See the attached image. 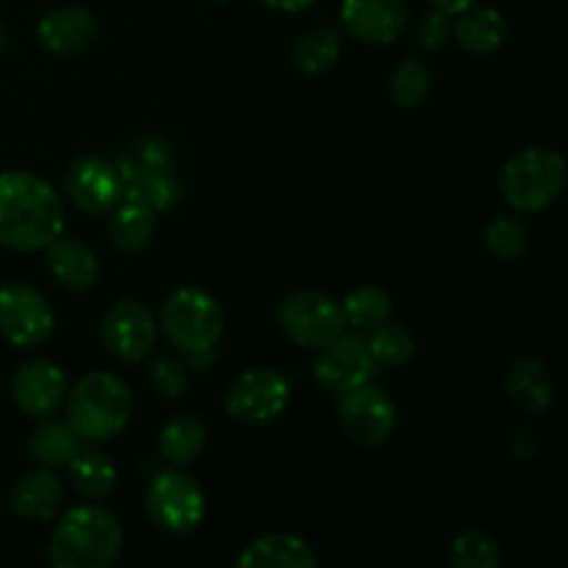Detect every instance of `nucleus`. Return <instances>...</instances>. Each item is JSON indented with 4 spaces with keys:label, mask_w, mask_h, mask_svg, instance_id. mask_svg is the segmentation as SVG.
Here are the masks:
<instances>
[{
    "label": "nucleus",
    "mask_w": 568,
    "mask_h": 568,
    "mask_svg": "<svg viewBox=\"0 0 568 568\" xmlns=\"http://www.w3.org/2000/svg\"><path fill=\"white\" fill-rule=\"evenodd\" d=\"M64 233V209L50 183L31 172L0 175V244L20 253L44 250Z\"/></svg>",
    "instance_id": "obj_1"
},
{
    "label": "nucleus",
    "mask_w": 568,
    "mask_h": 568,
    "mask_svg": "<svg viewBox=\"0 0 568 568\" xmlns=\"http://www.w3.org/2000/svg\"><path fill=\"white\" fill-rule=\"evenodd\" d=\"M120 552V521L98 505L67 510L48 544V558L55 568H109Z\"/></svg>",
    "instance_id": "obj_2"
},
{
    "label": "nucleus",
    "mask_w": 568,
    "mask_h": 568,
    "mask_svg": "<svg viewBox=\"0 0 568 568\" xmlns=\"http://www.w3.org/2000/svg\"><path fill=\"white\" fill-rule=\"evenodd\" d=\"M131 388L109 372L81 377L70 397V425L87 442H109L125 430L131 419Z\"/></svg>",
    "instance_id": "obj_3"
},
{
    "label": "nucleus",
    "mask_w": 568,
    "mask_h": 568,
    "mask_svg": "<svg viewBox=\"0 0 568 568\" xmlns=\"http://www.w3.org/2000/svg\"><path fill=\"white\" fill-rule=\"evenodd\" d=\"M116 172L122 189L120 200L144 205L153 214L175 209L181 200V183L172 175V150L161 139H144L128 150L116 161Z\"/></svg>",
    "instance_id": "obj_4"
},
{
    "label": "nucleus",
    "mask_w": 568,
    "mask_h": 568,
    "mask_svg": "<svg viewBox=\"0 0 568 568\" xmlns=\"http://www.w3.org/2000/svg\"><path fill=\"white\" fill-rule=\"evenodd\" d=\"M503 194L516 211H544L566 186V159L558 150L527 148L503 166Z\"/></svg>",
    "instance_id": "obj_5"
},
{
    "label": "nucleus",
    "mask_w": 568,
    "mask_h": 568,
    "mask_svg": "<svg viewBox=\"0 0 568 568\" xmlns=\"http://www.w3.org/2000/svg\"><path fill=\"white\" fill-rule=\"evenodd\" d=\"M161 325H164L166 338L181 353L200 355L216 347L222 331H225V314L209 292L186 286L166 297Z\"/></svg>",
    "instance_id": "obj_6"
},
{
    "label": "nucleus",
    "mask_w": 568,
    "mask_h": 568,
    "mask_svg": "<svg viewBox=\"0 0 568 568\" xmlns=\"http://www.w3.org/2000/svg\"><path fill=\"white\" fill-rule=\"evenodd\" d=\"M283 333L292 338L300 347L322 349L331 344L333 338L344 333V311L338 300L331 294L314 292V288H303V292L288 294L277 311Z\"/></svg>",
    "instance_id": "obj_7"
},
{
    "label": "nucleus",
    "mask_w": 568,
    "mask_h": 568,
    "mask_svg": "<svg viewBox=\"0 0 568 568\" xmlns=\"http://www.w3.org/2000/svg\"><path fill=\"white\" fill-rule=\"evenodd\" d=\"M148 516L172 536H189L205 519V494L183 471H164L148 488Z\"/></svg>",
    "instance_id": "obj_8"
},
{
    "label": "nucleus",
    "mask_w": 568,
    "mask_h": 568,
    "mask_svg": "<svg viewBox=\"0 0 568 568\" xmlns=\"http://www.w3.org/2000/svg\"><path fill=\"white\" fill-rule=\"evenodd\" d=\"M338 422L349 442L361 447H377L397 427V405L383 388L361 383L338 399Z\"/></svg>",
    "instance_id": "obj_9"
},
{
    "label": "nucleus",
    "mask_w": 568,
    "mask_h": 568,
    "mask_svg": "<svg viewBox=\"0 0 568 568\" xmlns=\"http://www.w3.org/2000/svg\"><path fill=\"white\" fill-rule=\"evenodd\" d=\"M292 388L288 381L275 369H247L231 383L225 408L233 419L244 425H266L286 410Z\"/></svg>",
    "instance_id": "obj_10"
},
{
    "label": "nucleus",
    "mask_w": 568,
    "mask_h": 568,
    "mask_svg": "<svg viewBox=\"0 0 568 568\" xmlns=\"http://www.w3.org/2000/svg\"><path fill=\"white\" fill-rule=\"evenodd\" d=\"M53 308L37 288L20 283L0 288V336L11 347H37L53 333Z\"/></svg>",
    "instance_id": "obj_11"
},
{
    "label": "nucleus",
    "mask_w": 568,
    "mask_h": 568,
    "mask_svg": "<svg viewBox=\"0 0 568 568\" xmlns=\"http://www.w3.org/2000/svg\"><path fill=\"white\" fill-rule=\"evenodd\" d=\"M375 361H372L369 347L361 336H336L331 344L322 347L320 361L314 366V375L320 386L331 392H349V388L369 383L375 375Z\"/></svg>",
    "instance_id": "obj_12"
},
{
    "label": "nucleus",
    "mask_w": 568,
    "mask_h": 568,
    "mask_svg": "<svg viewBox=\"0 0 568 568\" xmlns=\"http://www.w3.org/2000/svg\"><path fill=\"white\" fill-rule=\"evenodd\" d=\"M103 342L114 358L136 364L155 347V322L136 300H120L103 322Z\"/></svg>",
    "instance_id": "obj_13"
},
{
    "label": "nucleus",
    "mask_w": 568,
    "mask_h": 568,
    "mask_svg": "<svg viewBox=\"0 0 568 568\" xmlns=\"http://www.w3.org/2000/svg\"><path fill=\"white\" fill-rule=\"evenodd\" d=\"M342 26L366 44H392L408 28L403 0H342Z\"/></svg>",
    "instance_id": "obj_14"
},
{
    "label": "nucleus",
    "mask_w": 568,
    "mask_h": 568,
    "mask_svg": "<svg viewBox=\"0 0 568 568\" xmlns=\"http://www.w3.org/2000/svg\"><path fill=\"white\" fill-rule=\"evenodd\" d=\"M67 192L83 214H103L122 197L120 172L103 159H78L67 172Z\"/></svg>",
    "instance_id": "obj_15"
},
{
    "label": "nucleus",
    "mask_w": 568,
    "mask_h": 568,
    "mask_svg": "<svg viewBox=\"0 0 568 568\" xmlns=\"http://www.w3.org/2000/svg\"><path fill=\"white\" fill-rule=\"evenodd\" d=\"M67 392V377L53 361H28L11 381V399L28 416H48L59 408Z\"/></svg>",
    "instance_id": "obj_16"
},
{
    "label": "nucleus",
    "mask_w": 568,
    "mask_h": 568,
    "mask_svg": "<svg viewBox=\"0 0 568 568\" xmlns=\"http://www.w3.org/2000/svg\"><path fill=\"white\" fill-rule=\"evenodd\" d=\"M39 42L53 55L83 53L98 37V20L83 6H64L42 17L37 28Z\"/></svg>",
    "instance_id": "obj_17"
},
{
    "label": "nucleus",
    "mask_w": 568,
    "mask_h": 568,
    "mask_svg": "<svg viewBox=\"0 0 568 568\" xmlns=\"http://www.w3.org/2000/svg\"><path fill=\"white\" fill-rule=\"evenodd\" d=\"M505 392L525 414H544L555 399V381L538 358H516L505 375Z\"/></svg>",
    "instance_id": "obj_18"
},
{
    "label": "nucleus",
    "mask_w": 568,
    "mask_h": 568,
    "mask_svg": "<svg viewBox=\"0 0 568 568\" xmlns=\"http://www.w3.org/2000/svg\"><path fill=\"white\" fill-rule=\"evenodd\" d=\"M236 564L242 568H314L316 555L303 538L292 532H272L250 544Z\"/></svg>",
    "instance_id": "obj_19"
},
{
    "label": "nucleus",
    "mask_w": 568,
    "mask_h": 568,
    "mask_svg": "<svg viewBox=\"0 0 568 568\" xmlns=\"http://www.w3.org/2000/svg\"><path fill=\"white\" fill-rule=\"evenodd\" d=\"M48 270L61 286L72 292H89L98 283L100 266L92 250L75 239H55L48 247Z\"/></svg>",
    "instance_id": "obj_20"
},
{
    "label": "nucleus",
    "mask_w": 568,
    "mask_h": 568,
    "mask_svg": "<svg viewBox=\"0 0 568 568\" xmlns=\"http://www.w3.org/2000/svg\"><path fill=\"white\" fill-rule=\"evenodd\" d=\"M61 505V486L48 469H37L20 477L11 488V508L17 516L31 521L53 519Z\"/></svg>",
    "instance_id": "obj_21"
},
{
    "label": "nucleus",
    "mask_w": 568,
    "mask_h": 568,
    "mask_svg": "<svg viewBox=\"0 0 568 568\" xmlns=\"http://www.w3.org/2000/svg\"><path fill=\"white\" fill-rule=\"evenodd\" d=\"M458 42L475 55H491L508 39V22L499 14L497 9H483V6H471L460 14L458 28Z\"/></svg>",
    "instance_id": "obj_22"
},
{
    "label": "nucleus",
    "mask_w": 568,
    "mask_h": 568,
    "mask_svg": "<svg viewBox=\"0 0 568 568\" xmlns=\"http://www.w3.org/2000/svg\"><path fill=\"white\" fill-rule=\"evenodd\" d=\"M81 442L70 422H44L28 438V449L42 466H67L78 453Z\"/></svg>",
    "instance_id": "obj_23"
},
{
    "label": "nucleus",
    "mask_w": 568,
    "mask_h": 568,
    "mask_svg": "<svg viewBox=\"0 0 568 568\" xmlns=\"http://www.w3.org/2000/svg\"><path fill=\"white\" fill-rule=\"evenodd\" d=\"M155 231V214L150 209L139 203H128L122 200V205H116L114 214L109 222V236L114 242L116 250L122 253H139L150 244Z\"/></svg>",
    "instance_id": "obj_24"
},
{
    "label": "nucleus",
    "mask_w": 568,
    "mask_h": 568,
    "mask_svg": "<svg viewBox=\"0 0 568 568\" xmlns=\"http://www.w3.org/2000/svg\"><path fill=\"white\" fill-rule=\"evenodd\" d=\"M205 442H209V430H205L197 416H178V419L166 422L164 430H161V458L170 460V464L186 466L203 453Z\"/></svg>",
    "instance_id": "obj_25"
},
{
    "label": "nucleus",
    "mask_w": 568,
    "mask_h": 568,
    "mask_svg": "<svg viewBox=\"0 0 568 568\" xmlns=\"http://www.w3.org/2000/svg\"><path fill=\"white\" fill-rule=\"evenodd\" d=\"M342 55V37L333 28H311L294 44V67L305 75H322Z\"/></svg>",
    "instance_id": "obj_26"
},
{
    "label": "nucleus",
    "mask_w": 568,
    "mask_h": 568,
    "mask_svg": "<svg viewBox=\"0 0 568 568\" xmlns=\"http://www.w3.org/2000/svg\"><path fill=\"white\" fill-rule=\"evenodd\" d=\"M70 480L78 494L89 499H103L116 486V466L103 453H78L70 460Z\"/></svg>",
    "instance_id": "obj_27"
},
{
    "label": "nucleus",
    "mask_w": 568,
    "mask_h": 568,
    "mask_svg": "<svg viewBox=\"0 0 568 568\" xmlns=\"http://www.w3.org/2000/svg\"><path fill=\"white\" fill-rule=\"evenodd\" d=\"M344 311V322L358 331H375L377 325L392 320V294L383 292L377 286H364L355 288L353 294H347V300L342 303Z\"/></svg>",
    "instance_id": "obj_28"
},
{
    "label": "nucleus",
    "mask_w": 568,
    "mask_h": 568,
    "mask_svg": "<svg viewBox=\"0 0 568 568\" xmlns=\"http://www.w3.org/2000/svg\"><path fill=\"white\" fill-rule=\"evenodd\" d=\"M449 564L455 568H497L503 564V549L488 532H460L449 547Z\"/></svg>",
    "instance_id": "obj_29"
},
{
    "label": "nucleus",
    "mask_w": 568,
    "mask_h": 568,
    "mask_svg": "<svg viewBox=\"0 0 568 568\" xmlns=\"http://www.w3.org/2000/svg\"><path fill=\"white\" fill-rule=\"evenodd\" d=\"M366 347H369V355L375 364L403 366L414 358L416 342L410 336V331H405L403 325H388V322H383V325H377L372 331V338L366 342Z\"/></svg>",
    "instance_id": "obj_30"
},
{
    "label": "nucleus",
    "mask_w": 568,
    "mask_h": 568,
    "mask_svg": "<svg viewBox=\"0 0 568 568\" xmlns=\"http://www.w3.org/2000/svg\"><path fill=\"white\" fill-rule=\"evenodd\" d=\"M486 247L488 253L499 261L525 258L527 247H530V236H527L525 222L516 220V216H497V220L486 227Z\"/></svg>",
    "instance_id": "obj_31"
},
{
    "label": "nucleus",
    "mask_w": 568,
    "mask_h": 568,
    "mask_svg": "<svg viewBox=\"0 0 568 568\" xmlns=\"http://www.w3.org/2000/svg\"><path fill=\"white\" fill-rule=\"evenodd\" d=\"M430 94V72L422 61L405 59L392 75V98L403 109H414Z\"/></svg>",
    "instance_id": "obj_32"
},
{
    "label": "nucleus",
    "mask_w": 568,
    "mask_h": 568,
    "mask_svg": "<svg viewBox=\"0 0 568 568\" xmlns=\"http://www.w3.org/2000/svg\"><path fill=\"white\" fill-rule=\"evenodd\" d=\"M150 386H153V392H159L161 397H183V394L189 392V372L186 366L181 364V361L175 358H161L155 361L153 369H150L148 375Z\"/></svg>",
    "instance_id": "obj_33"
},
{
    "label": "nucleus",
    "mask_w": 568,
    "mask_h": 568,
    "mask_svg": "<svg viewBox=\"0 0 568 568\" xmlns=\"http://www.w3.org/2000/svg\"><path fill=\"white\" fill-rule=\"evenodd\" d=\"M449 33H453V28H449V14H444V11L436 9V11H430L425 20H422L419 42L425 44L427 50H436L447 42Z\"/></svg>",
    "instance_id": "obj_34"
},
{
    "label": "nucleus",
    "mask_w": 568,
    "mask_h": 568,
    "mask_svg": "<svg viewBox=\"0 0 568 568\" xmlns=\"http://www.w3.org/2000/svg\"><path fill=\"white\" fill-rule=\"evenodd\" d=\"M270 9L275 11H283V14H297V11H305L311 9V6L316 3V0H264Z\"/></svg>",
    "instance_id": "obj_35"
},
{
    "label": "nucleus",
    "mask_w": 568,
    "mask_h": 568,
    "mask_svg": "<svg viewBox=\"0 0 568 568\" xmlns=\"http://www.w3.org/2000/svg\"><path fill=\"white\" fill-rule=\"evenodd\" d=\"M433 6H436L438 11H444V14H464L466 9H471V6H477V0H430Z\"/></svg>",
    "instance_id": "obj_36"
},
{
    "label": "nucleus",
    "mask_w": 568,
    "mask_h": 568,
    "mask_svg": "<svg viewBox=\"0 0 568 568\" xmlns=\"http://www.w3.org/2000/svg\"><path fill=\"white\" fill-rule=\"evenodd\" d=\"M6 44H9V33H6V26L0 22V53L6 50Z\"/></svg>",
    "instance_id": "obj_37"
},
{
    "label": "nucleus",
    "mask_w": 568,
    "mask_h": 568,
    "mask_svg": "<svg viewBox=\"0 0 568 568\" xmlns=\"http://www.w3.org/2000/svg\"><path fill=\"white\" fill-rule=\"evenodd\" d=\"M214 3H222V0H214Z\"/></svg>",
    "instance_id": "obj_38"
}]
</instances>
